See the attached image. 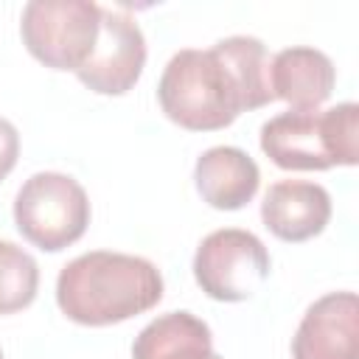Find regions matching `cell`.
<instances>
[{"instance_id":"obj_16","label":"cell","mask_w":359,"mask_h":359,"mask_svg":"<svg viewBox=\"0 0 359 359\" xmlns=\"http://www.w3.org/2000/svg\"><path fill=\"white\" fill-rule=\"evenodd\" d=\"M17 157H20V135L11 121L0 118V180L11 174V168L17 165Z\"/></svg>"},{"instance_id":"obj_3","label":"cell","mask_w":359,"mask_h":359,"mask_svg":"<svg viewBox=\"0 0 359 359\" xmlns=\"http://www.w3.org/2000/svg\"><path fill=\"white\" fill-rule=\"evenodd\" d=\"M14 222L25 241L39 250L59 252L84 236L90 224V199L73 177L39 171L17 191Z\"/></svg>"},{"instance_id":"obj_18","label":"cell","mask_w":359,"mask_h":359,"mask_svg":"<svg viewBox=\"0 0 359 359\" xmlns=\"http://www.w3.org/2000/svg\"><path fill=\"white\" fill-rule=\"evenodd\" d=\"M0 359H3V351H0Z\"/></svg>"},{"instance_id":"obj_15","label":"cell","mask_w":359,"mask_h":359,"mask_svg":"<svg viewBox=\"0 0 359 359\" xmlns=\"http://www.w3.org/2000/svg\"><path fill=\"white\" fill-rule=\"evenodd\" d=\"M331 151L337 165H356L359 160V107L353 101L325 109Z\"/></svg>"},{"instance_id":"obj_14","label":"cell","mask_w":359,"mask_h":359,"mask_svg":"<svg viewBox=\"0 0 359 359\" xmlns=\"http://www.w3.org/2000/svg\"><path fill=\"white\" fill-rule=\"evenodd\" d=\"M39 289L36 261L17 244L0 241V314L22 311Z\"/></svg>"},{"instance_id":"obj_4","label":"cell","mask_w":359,"mask_h":359,"mask_svg":"<svg viewBox=\"0 0 359 359\" xmlns=\"http://www.w3.org/2000/svg\"><path fill=\"white\" fill-rule=\"evenodd\" d=\"M101 6L90 0H31L20 34L34 59L53 70H79L95 48Z\"/></svg>"},{"instance_id":"obj_12","label":"cell","mask_w":359,"mask_h":359,"mask_svg":"<svg viewBox=\"0 0 359 359\" xmlns=\"http://www.w3.org/2000/svg\"><path fill=\"white\" fill-rule=\"evenodd\" d=\"M210 353V328L191 311H168L151 320L132 345V359H208Z\"/></svg>"},{"instance_id":"obj_8","label":"cell","mask_w":359,"mask_h":359,"mask_svg":"<svg viewBox=\"0 0 359 359\" xmlns=\"http://www.w3.org/2000/svg\"><path fill=\"white\" fill-rule=\"evenodd\" d=\"M264 154L286 171H325L334 165L325 112H280L261 126Z\"/></svg>"},{"instance_id":"obj_11","label":"cell","mask_w":359,"mask_h":359,"mask_svg":"<svg viewBox=\"0 0 359 359\" xmlns=\"http://www.w3.org/2000/svg\"><path fill=\"white\" fill-rule=\"evenodd\" d=\"M199 196L216 210L244 208L261 182L255 160L236 146H213L199 154L194 168Z\"/></svg>"},{"instance_id":"obj_9","label":"cell","mask_w":359,"mask_h":359,"mask_svg":"<svg viewBox=\"0 0 359 359\" xmlns=\"http://www.w3.org/2000/svg\"><path fill=\"white\" fill-rule=\"evenodd\" d=\"M261 219L272 236L283 241H306L325 230L331 219V196L317 182L280 180L264 194Z\"/></svg>"},{"instance_id":"obj_1","label":"cell","mask_w":359,"mask_h":359,"mask_svg":"<svg viewBox=\"0 0 359 359\" xmlns=\"http://www.w3.org/2000/svg\"><path fill=\"white\" fill-rule=\"evenodd\" d=\"M163 297L160 269L126 252L95 250L62 266L56 303L79 325H112L154 309Z\"/></svg>"},{"instance_id":"obj_13","label":"cell","mask_w":359,"mask_h":359,"mask_svg":"<svg viewBox=\"0 0 359 359\" xmlns=\"http://www.w3.org/2000/svg\"><path fill=\"white\" fill-rule=\"evenodd\" d=\"M213 50L222 56V62L233 73L241 101H244V109H258V107L275 101L272 84H269V56H266V48L261 39L227 36V39H219L213 45Z\"/></svg>"},{"instance_id":"obj_5","label":"cell","mask_w":359,"mask_h":359,"mask_svg":"<svg viewBox=\"0 0 359 359\" xmlns=\"http://www.w3.org/2000/svg\"><path fill=\"white\" fill-rule=\"evenodd\" d=\"M194 278L208 297L238 303L252 297L269 278V252L250 230H213L196 247Z\"/></svg>"},{"instance_id":"obj_17","label":"cell","mask_w":359,"mask_h":359,"mask_svg":"<svg viewBox=\"0 0 359 359\" xmlns=\"http://www.w3.org/2000/svg\"><path fill=\"white\" fill-rule=\"evenodd\" d=\"M208 359H222V356H216V353H210V356H208Z\"/></svg>"},{"instance_id":"obj_10","label":"cell","mask_w":359,"mask_h":359,"mask_svg":"<svg viewBox=\"0 0 359 359\" xmlns=\"http://www.w3.org/2000/svg\"><path fill=\"white\" fill-rule=\"evenodd\" d=\"M337 70L331 59L309 45H292L269 59L272 95L283 98L297 112L320 109L334 93Z\"/></svg>"},{"instance_id":"obj_2","label":"cell","mask_w":359,"mask_h":359,"mask_svg":"<svg viewBox=\"0 0 359 359\" xmlns=\"http://www.w3.org/2000/svg\"><path fill=\"white\" fill-rule=\"evenodd\" d=\"M157 98L165 118L191 132L224 129L244 112L238 84L213 48L177 50L160 76Z\"/></svg>"},{"instance_id":"obj_7","label":"cell","mask_w":359,"mask_h":359,"mask_svg":"<svg viewBox=\"0 0 359 359\" xmlns=\"http://www.w3.org/2000/svg\"><path fill=\"white\" fill-rule=\"evenodd\" d=\"M359 339V297L353 292H331L314 300L294 337V359H356Z\"/></svg>"},{"instance_id":"obj_6","label":"cell","mask_w":359,"mask_h":359,"mask_svg":"<svg viewBox=\"0 0 359 359\" xmlns=\"http://www.w3.org/2000/svg\"><path fill=\"white\" fill-rule=\"evenodd\" d=\"M146 65V39L140 25L115 8H101L98 39L87 62L76 70L79 81L98 95L129 93Z\"/></svg>"}]
</instances>
